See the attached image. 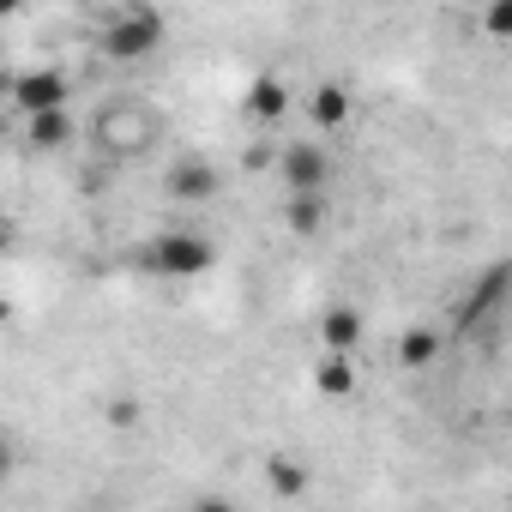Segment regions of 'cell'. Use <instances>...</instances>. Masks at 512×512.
Here are the masks:
<instances>
[{"mask_svg":"<svg viewBox=\"0 0 512 512\" xmlns=\"http://www.w3.org/2000/svg\"><path fill=\"white\" fill-rule=\"evenodd\" d=\"M211 260H217L211 241L187 235V229H163L151 247H139V266L157 278H199V272H211Z\"/></svg>","mask_w":512,"mask_h":512,"instance_id":"1","label":"cell"},{"mask_svg":"<svg viewBox=\"0 0 512 512\" xmlns=\"http://www.w3.org/2000/svg\"><path fill=\"white\" fill-rule=\"evenodd\" d=\"M157 37H163V19H157L151 7H133V13H121V19L103 31V55H109V61H145V55L157 49Z\"/></svg>","mask_w":512,"mask_h":512,"instance_id":"2","label":"cell"},{"mask_svg":"<svg viewBox=\"0 0 512 512\" xmlns=\"http://www.w3.org/2000/svg\"><path fill=\"white\" fill-rule=\"evenodd\" d=\"M97 139L127 157V151H139V145L151 139V121H145V109H109V115L97 121Z\"/></svg>","mask_w":512,"mask_h":512,"instance_id":"3","label":"cell"},{"mask_svg":"<svg viewBox=\"0 0 512 512\" xmlns=\"http://www.w3.org/2000/svg\"><path fill=\"white\" fill-rule=\"evenodd\" d=\"M278 169H284L290 193H320V187H326V151H320V145H290Z\"/></svg>","mask_w":512,"mask_h":512,"instance_id":"4","label":"cell"},{"mask_svg":"<svg viewBox=\"0 0 512 512\" xmlns=\"http://www.w3.org/2000/svg\"><path fill=\"white\" fill-rule=\"evenodd\" d=\"M13 103H19L25 115L61 109V103H67V79H61V73H25V79L13 85Z\"/></svg>","mask_w":512,"mask_h":512,"instance_id":"5","label":"cell"},{"mask_svg":"<svg viewBox=\"0 0 512 512\" xmlns=\"http://www.w3.org/2000/svg\"><path fill=\"white\" fill-rule=\"evenodd\" d=\"M247 115L253 121H284L290 115V85L278 73H260V79L247 85Z\"/></svg>","mask_w":512,"mask_h":512,"instance_id":"6","label":"cell"},{"mask_svg":"<svg viewBox=\"0 0 512 512\" xmlns=\"http://www.w3.org/2000/svg\"><path fill=\"white\" fill-rule=\"evenodd\" d=\"M314 386H320V392H332V398L356 392V368H350V350H326V356H320V368H314Z\"/></svg>","mask_w":512,"mask_h":512,"instance_id":"7","label":"cell"},{"mask_svg":"<svg viewBox=\"0 0 512 512\" xmlns=\"http://www.w3.org/2000/svg\"><path fill=\"white\" fill-rule=\"evenodd\" d=\"M169 193H175V199H211V193H217V175H211V163H175V175H169Z\"/></svg>","mask_w":512,"mask_h":512,"instance_id":"8","label":"cell"},{"mask_svg":"<svg viewBox=\"0 0 512 512\" xmlns=\"http://www.w3.org/2000/svg\"><path fill=\"white\" fill-rule=\"evenodd\" d=\"M344 121H350V91L326 79V85L314 91V127H326V133H332V127H344Z\"/></svg>","mask_w":512,"mask_h":512,"instance_id":"9","label":"cell"},{"mask_svg":"<svg viewBox=\"0 0 512 512\" xmlns=\"http://www.w3.org/2000/svg\"><path fill=\"white\" fill-rule=\"evenodd\" d=\"M434 356H440V332H434V326H410L404 344H398V362H404V368H428Z\"/></svg>","mask_w":512,"mask_h":512,"instance_id":"10","label":"cell"},{"mask_svg":"<svg viewBox=\"0 0 512 512\" xmlns=\"http://www.w3.org/2000/svg\"><path fill=\"white\" fill-rule=\"evenodd\" d=\"M284 217H290V229H296V235H314V229H320V217H326V199H320V193H290Z\"/></svg>","mask_w":512,"mask_h":512,"instance_id":"11","label":"cell"},{"mask_svg":"<svg viewBox=\"0 0 512 512\" xmlns=\"http://www.w3.org/2000/svg\"><path fill=\"white\" fill-rule=\"evenodd\" d=\"M320 332H326V350H356V338H362V320H356L350 308H332Z\"/></svg>","mask_w":512,"mask_h":512,"instance_id":"12","label":"cell"},{"mask_svg":"<svg viewBox=\"0 0 512 512\" xmlns=\"http://www.w3.org/2000/svg\"><path fill=\"white\" fill-rule=\"evenodd\" d=\"M67 127H73L67 109H43V115H31V139H37V145H61Z\"/></svg>","mask_w":512,"mask_h":512,"instance_id":"13","label":"cell"},{"mask_svg":"<svg viewBox=\"0 0 512 512\" xmlns=\"http://www.w3.org/2000/svg\"><path fill=\"white\" fill-rule=\"evenodd\" d=\"M482 31L494 43H512V0H488V7H482Z\"/></svg>","mask_w":512,"mask_h":512,"instance_id":"14","label":"cell"},{"mask_svg":"<svg viewBox=\"0 0 512 512\" xmlns=\"http://www.w3.org/2000/svg\"><path fill=\"white\" fill-rule=\"evenodd\" d=\"M266 476H272V488H278V494H302V488H308V476H302L296 464H284V458H278Z\"/></svg>","mask_w":512,"mask_h":512,"instance_id":"15","label":"cell"}]
</instances>
